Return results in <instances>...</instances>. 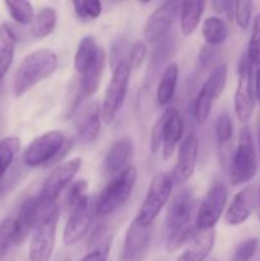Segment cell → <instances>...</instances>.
<instances>
[{
    "mask_svg": "<svg viewBox=\"0 0 260 261\" xmlns=\"http://www.w3.org/2000/svg\"><path fill=\"white\" fill-rule=\"evenodd\" d=\"M227 189L223 184H214L205 194L195 219L196 231H211L223 214L227 204Z\"/></svg>",
    "mask_w": 260,
    "mask_h": 261,
    "instance_id": "obj_10",
    "label": "cell"
},
{
    "mask_svg": "<svg viewBox=\"0 0 260 261\" xmlns=\"http://www.w3.org/2000/svg\"><path fill=\"white\" fill-rule=\"evenodd\" d=\"M257 214H259V219H260V188H259V191H257Z\"/></svg>",
    "mask_w": 260,
    "mask_h": 261,
    "instance_id": "obj_49",
    "label": "cell"
},
{
    "mask_svg": "<svg viewBox=\"0 0 260 261\" xmlns=\"http://www.w3.org/2000/svg\"><path fill=\"white\" fill-rule=\"evenodd\" d=\"M254 92H255V97H256L257 102H259L260 105V66L256 69V73H255Z\"/></svg>",
    "mask_w": 260,
    "mask_h": 261,
    "instance_id": "obj_47",
    "label": "cell"
},
{
    "mask_svg": "<svg viewBox=\"0 0 260 261\" xmlns=\"http://www.w3.org/2000/svg\"><path fill=\"white\" fill-rule=\"evenodd\" d=\"M201 33L206 45L218 46L226 42L228 37V27L226 22L219 17H208L203 22Z\"/></svg>",
    "mask_w": 260,
    "mask_h": 261,
    "instance_id": "obj_27",
    "label": "cell"
},
{
    "mask_svg": "<svg viewBox=\"0 0 260 261\" xmlns=\"http://www.w3.org/2000/svg\"><path fill=\"white\" fill-rule=\"evenodd\" d=\"M195 224H189V226L184 227V228L178 229V231L171 232L170 236L167 239V244H166V249H167L168 252H175L177 251L178 249L184 246L185 244H188L189 241L193 240V237L195 236L196 233Z\"/></svg>",
    "mask_w": 260,
    "mask_h": 261,
    "instance_id": "obj_32",
    "label": "cell"
},
{
    "mask_svg": "<svg viewBox=\"0 0 260 261\" xmlns=\"http://www.w3.org/2000/svg\"><path fill=\"white\" fill-rule=\"evenodd\" d=\"M37 201L30 198L22 204L17 217L14 218V240L13 245L17 246L24 242L37 224Z\"/></svg>",
    "mask_w": 260,
    "mask_h": 261,
    "instance_id": "obj_18",
    "label": "cell"
},
{
    "mask_svg": "<svg viewBox=\"0 0 260 261\" xmlns=\"http://www.w3.org/2000/svg\"><path fill=\"white\" fill-rule=\"evenodd\" d=\"M59 206L38 217L30 242V261H50L55 247Z\"/></svg>",
    "mask_w": 260,
    "mask_h": 261,
    "instance_id": "obj_6",
    "label": "cell"
},
{
    "mask_svg": "<svg viewBox=\"0 0 260 261\" xmlns=\"http://www.w3.org/2000/svg\"><path fill=\"white\" fill-rule=\"evenodd\" d=\"M193 213V194L189 188L178 191L170 201L166 216V223L171 232L178 231L190 224Z\"/></svg>",
    "mask_w": 260,
    "mask_h": 261,
    "instance_id": "obj_15",
    "label": "cell"
},
{
    "mask_svg": "<svg viewBox=\"0 0 260 261\" xmlns=\"http://www.w3.org/2000/svg\"><path fill=\"white\" fill-rule=\"evenodd\" d=\"M257 150H259V160H260V114L257 119Z\"/></svg>",
    "mask_w": 260,
    "mask_h": 261,
    "instance_id": "obj_48",
    "label": "cell"
},
{
    "mask_svg": "<svg viewBox=\"0 0 260 261\" xmlns=\"http://www.w3.org/2000/svg\"><path fill=\"white\" fill-rule=\"evenodd\" d=\"M177 78L178 66L173 63L168 64L165 70H163L157 87V93H155L160 106H165L172 99L176 91V86H177Z\"/></svg>",
    "mask_w": 260,
    "mask_h": 261,
    "instance_id": "obj_25",
    "label": "cell"
},
{
    "mask_svg": "<svg viewBox=\"0 0 260 261\" xmlns=\"http://www.w3.org/2000/svg\"><path fill=\"white\" fill-rule=\"evenodd\" d=\"M58 65V56L51 50L41 48L25 56L15 71L13 83L15 97H22L43 79L53 75Z\"/></svg>",
    "mask_w": 260,
    "mask_h": 261,
    "instance_id": "obj_1",
    "label": "cell"
},
{
    "mask_svg": "<svg viewBox=\"0 0 260 261\" xmlns=\"http://www.w3.org/2000/svg\"><path fill=\"white\" fill-rule=\"evenodd\" d=\"M133 152V140L124 137L117 139L105 157V170L109 175L117 176L127 167V162Z\"/></svg>",
    "mask_w": 260,
    "mask_h": 261,
    "instance_id": "obj_19",
    "label": "cell"
},
{
    "mask_svg": "<svg viewBox=\"0 0 260 261\" xmlns=\"http://www.w3.org/2000/svg\"><path fill=\"white\" fill-rule=\"evenodd\" d=\"M247 59L252 66H260V13L254 18L252 31L250 36L249 47H247Z\"/></svg>",
    "mask_w": 260,
    "mask_h": 261,
    "instance_id": "obj_35",
    "label": "cell"
},
{
    "mask_svg": "<svg viewBox=\"0 0 260 261\" xmlns=\"http://www.w3.org/2000/svg\"><path fill=\"white\" fill-rule=\"evenodd\" d=\"M88 182L86 180H78L75 182L70 184L68 189V194H66V204H68L70 211H73L74 208L88 200Z\"/></svg>",
    "mask_w": 260,
    "mask_h": 261,
    "instance_id": "obj_33",
    "label": "cell"
},
{
    "mask_svg": "<svg viewBox=\"0 0 260 261\" xmlns=\"http://www.w3.org/2000/svg\"><path fill=\"white\" fill-rule=\"evenodd\" d=\"M14 240V218L7 217L0 223V257L9 250Z\"/></svg>",
    "mask_w": 260,
    "mask_h": 261,
    "instance_id": "obj_40",
    "label": "cell"
},
{
    "mask_svg": "<svg viewBox=\"0 0 260 261\" xmlns=\"http://www.w3.org/2000/svg\"><path fill=\"white\" fill-rule=\"evenodd\" d=\"M257 172V154L255 149L251 130L245 125L240 132L239 143L231 161L229 178L233 186L246 184L255 177Z\"/></svg>",
    "mask_w": 260,
    "mask_h": 261,
    "instance_id": "obj_3",
    "label": "cell"
},
{
    "mask_svg": "<svg viewBox=\"0 0 260 261\" xmlns=\"http://www.w3.org/2000/svg\"><path fill=\"white\" fill-rule=\"evenodd\" d=\"M152 241V226H142L133 221L125 234L120 261H143Z\"/></svg>",
    "mask_w": 260,
    "mask_h": 261,
    "instance_id": "obj_12",
    "label": "cell"
},
{
    "mask_svg": "<svg viewBox=\"0 0 260 261\" xmlns=\"http://www.w3.org/2000/svg\"><path fill=\"white\" fill-rule=\"evenodd\" d=\"M212 8L218 14H226L229 22L235 19V3L233 2H212Z\"/></svg>",
    "mask_w": 260,
    "mask_h": 261,
    "instance_id": "obj_45",
    "label": "cell"
},
{
    "mask_svg": "<svg viewBox=\"0 0 260 261\" xmlns=\"http://www.w3.org/2000/svg\"><path fill=\"white\" fill-rule=\"evenodd\" d=\"M178 9H181L180 2H165L149 15L144 27V38L148 43L163 41L172 27Z\"/></svg>",
    "mask_w": 260,
    "mask_h": 261,
    "instance_id": "obj_11",
    "label": "cell"
},
{
    "mask_svg": "<svg viewBox=\"0 0 260 261\" xmlns=\"http://www.w3.org/2000/svg\"><path fill=\"white\" fill-rule=\"evenodd\" d=\"M105 63H106V54L102 50L99 54L96 63L88 69L84 74L81 75L79 81V89L84 97H89L97 92L99 87V81H101L102 71H103Z\"/></svg>",
    "mask_w": 260,
    "mask_h": 261,
    "instance_id": "obj_26",
    "label": "cell"
},
{
    "mask_svg": "<svg viewBox=\"0 0 260 261\" xmlns=\"http://www.w3.org/2000/svg\"><path fill=\"white\" fill-rule=\"evenodd\" d=\"M102 48L97 43L93 36H84L79 41L75 56H74V68L79 74H84L98 59Z\"/></svg>",
    "mask_w": 260,
    "mask_h": 261,
    "instance_id": "obj_22",
    "label": "cell"
},
{
    "mask_svg": "<svg viewBox=\"0 0 260 261\" xmlns=\"http://www.w3.org/2000/svg\"><path fill=\"white\" fill-rule=\"evenodd\" d=\"M257 200L254 186H247L235 195L224 214V222L228 226H240L247 221Z\"/></svg>",
    "mask_w": 260,
    "mask_h": 261,
    "instance_id": "obj_16",
    "label": "cell"
},
{
    "mask_svg": "<svg viewBox=\"0 0 260 261\" xmlns=\"http://www.w3.org/2000/svg\"><path fill=\"white\" fill-rule=\"evenodd\" d=\"M205 2L188 0L181 3V32L184 36H191L198 28L203 15Z\"/></svg>",
    "mask_w": 260,
    "mask_h": 261,
    "instance_id": "obj_24",
    "label": "cell"
},
{
    "mask_svg": "<svg viewBox=\"0 0 260 261\" xmlns=\"http://www.w3.org/2000/svg\"><path fill=\"white\" fill-rule=\"evenodd\" d=\"M163 126H165V115L154 122L150 132V152L153 154H157L161 149H162V142H163Z\"/></svg>",
    "mask_w": 260,
    "mask_h": 261,
    "instance_id": "obj_43",
    "label": "cell"
},
{
    "mask_svg": "<svg viewBox=\"0 0 260 261\" xmlns=\"http://www.w3.org/2000/svg\"><path fill=\"white\" fill-rule=\"evenodd\" d=\"M251 69V63L245 54L239 64V81H237L233 96L235 114L242 124H246L249 121L255 107V92Z\"/></svg>",
    "mask_w": 260,
    "mask_h": 261,
    "instance_id": "obj_8",
    "label": "cell"
},
{
    "mask_svg": "<svg viewBox=\"0 0 260 261\" xmlns=\"http://www.w3.org/2000/svg\"><path fill=\"white\" fill-rule=\"evenodd\" d=\"M129 48L127 40L122 36L112 42L111 48H110V66H111L112 70H115L117 65H120L122 61L126 60Z\"/></svg>",
    "mask_w": 260,
    "mask_h": 261,
    "instance_id": "obj_39",
    "label": "cell"
},
{
    "mask_svg": "<svg viewBox=\"0 0 260 261\" xmlns=\"http://www.w3.org/2000/svg\"><path fill=\"white\" fill-rule=\"evenodd\" d=\"M216 241V233L211 231H198L188 249L177 257V261H204L209 256Z\"/></svg>",
    "mask_w": 260,
    "mask_h": 261,
    "instance_id": "obj_20",
    "label": "cell"
},
{
    "mask_svg": "<svg viewBox=\"0 0 260 261\" xmlns=\"http://www.w3.org/2000/svg\"><path fill=\"white\" fill-rule=\"evenodd\" d=\"M173 181L170 173L160 172L153 177L135 221L142 226H152L154 219L170 200Z\"/></svg>",
    "mask_w": 260,
    "mask_h": 261,
    "instance_id": "obj_4",
    "label": "cell"
},
{
    "mask_svg": "<svg viewBox=\"0 0 260 261\" xmlns=\"http://www.w3.org/2000/svg\"><path fill=\"white\" fill-rule=\"evenodd\" d=\"M110 249H111V237L105 240V241L102 242L98 247H96L93 251L88 252L81 261H107V257H109L110 254Z\"/></svg>",
    "mask_w": 260,
    "mask_h": 261,
    "instance_id": "obj_44",
    "label": "cell"
},
{
    "mask_svg": "<svg viewBox=\"0 0 260 261\" xmlns=\"http://www.w3.org/2000/svg\"><path fill=\"white\" fill-rule=\"evenodd\" d=\"M20 149V139L17 137H7L0 140V178L5 176L15 155Z\"/></svg>",
    "mask_w": 260,
    "mask_h": 261,
    "instance_id": "obj_30",
    "label": "cell"
},
{
    "mask_svg": "<svg viewBox=\"0 0 260 261\" xmlns=\"http://www.w3.org/2000/svg\"><path fill=\"white\" fill-rule=\"evenodd\" d=\"M17 37L12 27L5 23L0 24V82L10 69L14 58Z\"/></svg>",
    "mask_w": 260,
    "mask_h": 261,
    "instance_id": "obj_23",
    "label": "cell"
},
{
    "mask_svg": "<svg viewBox=\"0 0 260 261\" xmlns=\"http://www.w3.org/2000/svg\"><path fill=\"white\" fill-rule=\"evenodd\" d=\"M199 140L195 134H188L178 147L177 162L171 175L172 181L177 185L185 184L193 176L198 161Z\"/></svg>",
    "mask_w": 260,
    "mask_h": 261,
    "instance_id": "obj_14",
    "label": "cell"
},
{
    "mask_svg": "<svg viewBox=\"0 0 260 261\" xmlns=\"http://www.w3.org/2000/svg\"><path fill=\"white\" fill-rule=\"evenodd\" d=\"M227 75H228V68H227L226 64L222 63L218 64V65L212 70L208 79L205 81V83L208 84L209 88L214 92L217 98H219L221 94L223 93L224 87H226L227 83Z\"/></svg>",
    "mask_w": 260,
    "mask_h": 261,
    "instance_id": "obj_36",
    "label": "cell"
},
{
    "mask_svg": "<svg viewBox=\"0 0 260 261\" xmlns=\"http://www.w3.org/2000/svg\"><path fill=\"white\" fill-rule=\"evenodd\" d=\"M101 107L98 102H92L81 117L78 134L82 142L92 143L97 139L101 130Z\"/></svg>",
    "mask_w": 260,
    "mask_h": 261,
    "instance_id": "obj_21",
    "label": "cell"
},
{
    "mask_svg": "<svg viewBox=\"0 0 260 261\" xmlns=\"http://www.w3.org/2000/svg\"><path fill=\"white\" fill-rule=\"evenodd\" d=\"M214 54H216V50H214L213 46H209V45L204 46V47L200 50L199 60H200V63L203 64L204 66H206L214 59Z\"/></svg>",
    "mask_w": 260,
    "mask_h": 261,
    "instance_id": "obj_46",
    "label": "cell"
},
{
    "mask_svg": "<svg viewBox=\"0 0 260 261\" xmlns=\"http://www.w3.org/2000/svg\"><path fill=\"white\" fill-rule=\"evenodd\" d=\"M252 3L236 2L235 3V20L241 30H247L251 22Z\"/></svg>",
    "mask_w": 260,
    "mask_h": 261,
    "instance_id": "obj_42",
    "label": "cell"
},
{
    "mask_svg": "<svg viewBox=\"0 0 260 261\" xmlns=\"http://www.w3.org/2000/svg\"><path fill=\"white\" fill-rule=\"evenodd\" d=\"M145 56H147V46H145V43L143 41H135L130 46L126 58L130 70H137V69H139L143 61H144Z\"/></svg>",
    "mask_w": 260,
    "mask_h": 261,
    "instance_id": "obj_41",
    "label": "cell"
},
{
    "mask_svg": "<svg viewBox=\"0 0 260 261\" xmlns=\"http://www.w3.org/2000/svg\"><path fill=\"white\" fill-rule=\"evenodd\" d=\"M58 20V14L53 7H46L33 18L31 33L36 38H45L54 31Z\"/></svg>",
    "mask_w": 260,
    "mask_h": 261,
    "instance_id": "obj_28",
    "label": "cell"
},
{
    "mask_svg": "<svg viewBox=\"0 0 260 261\" xmlns=\"http://www.w3.org/2000/svg\"><path fill=\"white\" fill-rule=\"evenodd\" d=\"M214 130H216L217 142H218L219 147H223L224 144L232 139L233 135V124L227 112H221L217 116L216 122H214Z\"/></svg>",
    "mask_w": 260,
    "mask_h": 261,
    "instance_id": "obj_34",
    "label": "cell"
},
{
    "mask_svg": "<svg viewBox=\"0 0 260 261\" xmlns=\"http://www.w3.org/2000/svg\"><path fill=\"white\" fill-rule=\"evenodd\" d=\"M93 213H96V204L92 203L91 199L70 211V217L66 221L63 231L64 245L73 246L88 233Z\"/></svg>",
    "mask_w": 260,
    "mask_h": 261,
    "instance_id": "obj_13",
    "label": "cell"
},
{
    "mask_svg": "<svg viewBox=\"0 0 260 261\" xmlns=\"http://www.w3.org/2000/svg\"><path fill=\"white\" fill-rule=\"evenodd\" d=\"M82 167V158L75 157L61 163L47 176L40 193L36 196L42 204H56L61 191L69 186Z\"/></svg>",
    "mask_w": 260,
    "mask_h": 261,
    "instance_id": "obj_9",
    "label": "cell"
},
{
    "mask_svg": "<svg viewBox=\"0 0 260 261\" xmlns=\"http://www.w3.org/2000/svg\"><path fill=\"white\" fill-rule=\"evenodd\" d=\"M68 144L65 137L59 130L43 133L30 143L23 153V162L28 167H38L46 163L58 161L59 153H65Z\"/></svg>",
    "mask_w": 260,
    "mask_h": 261,
    "instance_id": "obj_5",
    "label": "cell"
},
{
    "mask_svg": "<svg viewBox=\"0 0 260 261\" xmlns=\"http://www.w3.org/2000/svg\"><path fill=\"white\" fill-rule=\"evenodd\" d=\"M10 17L19 24H28L33 22V7L30 2L17 0V2H5Z\"/></svg>",
    "mask_w": 260,
    "mask_h": 261,
    "instance_id": "obj_31",
    "label": "cell"
},
{
    "mask_svg": "<svg viewBox=\"0 0 260 261\" xmlns=\"http://www.w3.org/2000/svg\"><path fill=\"white\" fill-rule=\"evenodd\" d=\"M130 73L132 70L126 60L122 61L112 71V78L107 86L101 105V115L105 124H111L124 105L129 88Z\"/></svg>",
    "mask_w": 260,
    "mask_h": 261,
    "instance_id": "obj_7",
    "label": "cell"
},
{
    "mask_svg": "<svg viewBox=\"0 0 260 261\" xmlns=\"http://www.w3.org/2000/svg\"><path fill=\"white\" fill-rule=\"evenodd\" d=\"M165 126H163V142H162V157L168 160L175 152L176 147L180 143L184 133V122L180 112L171 107L165 112Z\"/></svg>",
    "mask_w": 260,
    "mask_h": 261,
    "instance_id": "obj_17",
    "label": "cell"
},
{
    "mask_svg": "<svg viewBox=\"0 0 260 261\" xmlns=\"http://www.w3.org/2000/svg\"><path fill=\"white\" fill-rule=\"evenodd\" d=\"M73 7L81 19H96L102 12V4L98 0H76L73 2Z\"/></svg>",
    "mask_w": 260,
    "mask_h": 261,
    "instance_id": "obj_37",
    "label": "cell"
},
{
    "mask_svg": "<svg viewBox=\"0 0 260 261\" xmlns=\"http://www.w3.org/2000/svg\"><path fill=\"white\" fill-rule=\"evenodd\" d=\"M257 245H259V240L256 237L244 240L237 245L229 261H250L256 252Z\"/></svg>",
    "mask_w": 260,
    "mask_h": 261,
    "instance_id": "obj_38",
    "label": "cell"
},
{
    "mask_svg": "<svg viewBox=\"0 0 260 261\" xmlns=\"http://www.w3.org/2000/svg\"><path fill=\"white\" fill-rule=\"evenodd\" d=\"M214 99H217L216 94L209 88L208 84L204 82L203 87L200 88L198 97H196L195 106H194V115H195V119L199 124H204L209 119Z\"/></svg>",
    "mask_w": 260,
    "mask_h": 261,
    "instance_id": "obj_29",
    "label": "cell"
},
{
    "mask_svg": "<svg viewBox=\"0 0 260 261\" xmlns=\"http://www.w3.org/2000/svg\"><path fill=\"white\" fill-rule=\"evenodd\" d=\"M138 172L134 166H127L121 173L115 176L111 182L99 194L96 204V214L109 216L121 208L133 193Z\"/></svg>",
    "mask_w": 260,
    "mask_h": 261,
    "instance_id": "obj_2",
    "label": "cell"
}]
</instances>
